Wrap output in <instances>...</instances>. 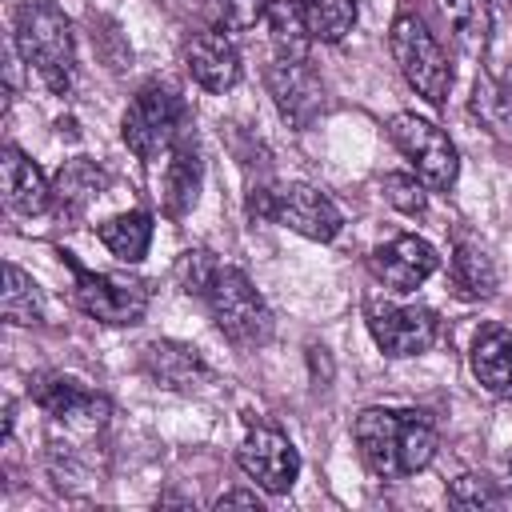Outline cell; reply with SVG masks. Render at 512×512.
I'll list each match as a JSON object with an SVG mask.
<instances>
[{"instance_id": "obj_1", "label": "cell", "mask_w": 512, "mask_h": 512, "mask_svg": "<svg viewBox=\"0 0 512 512\" xmlns=\"http://www.w3.org/2000/svg\"><path fill=\"white\" fill-rule=\"evenodd\" d=\"M352 436L364 468L380 480H404L428 468L440 444L432 416L420 408H364Z\"/></svg>"}, {"instance_id": "obj_2", "label": "cell", "mask_w": 512, "mask_h": 512, "mask_svg": "<svg viewBox=\"0 0 512 512\" xmlns=\"http://www.w3.org/2000/svg\"><path fill=\"white\" fill-rule=\"evenodd\" d=\"M12 36H16L20 60L52 92L64 96L76 76V40H72V24L60 12V4L56 0H20L16 16H12Z\"/></svg>"}, {"instance_id": "obj_3", "label": "cell", "mask_w": 512, "mask_h": 512, "mask_svg": "<svg viewBox=\"0 0 512 512\" xmlns=\"http://www.w3.org/2000/svg\"><path fill=\"white\" fill-rule=\"evenodd\" d=\"M120 136L140 160L168 156L188 136V104H184L180 88L168 80H148L124 108Z\"/></svg>"}, {"instance_id": "obj_4", "label": "cell", "mask_w": 512, "mask_h": 512, "mask_svg": "<svg viewBox=\"0 0 512 512\" xmlns=\"http://www.w3.org/2000/svg\"><path fill=\"white\" fill-rule=\"evenodd\" d=\"M204 304H208V312H212V320L228 344L252 352V348H264L272 340V308L264 304V296L256 292V284L240 268L220 264L208 292H204Z\"/></svg>"}, {"instance_id": "obj_5", "label": "cell", "mask_w": 512, "mask_h": 512, "mask_svg": "<svg viewBox=\"0 0 512 512\" xmlns=\"http://www.w3.org/2000/svg\"><path fill=\"white\" fill-rule=\"evenodd\" d=\"M64 264L72 268V300L84 316L100 320V324H140L148 304H152V284L132 276V272H92L84 264H76L72 252H60Z\"/></svg>"}, {"instance_id": "obj_6", "label": "cell", "mask_w": 512, "mask_h": 512, "mask_svg": "<svg viewBox=\"0 0 512 512\" xmlns=\"http://www.w3.org/2000/svg\"><path fill=\"white\" fill-rule=\"evenodd\" d=\"M388 48H392V60H396L400 76L408 80V88L416 96H424L432 108H440L452 88V64H448L440 40L428 32V24L412 12H400L392 20Z\"/></svg>"}, {"instance_id": "obj_7", "label": "cell", "mask_w": 512, "mask_h": 512, "mask_svg": "<svg viewBox=\"0 0 512 512\" xmlns=\"http://www.w3.org/2000/svg\"><path fill=\"white\" fill-rule=\"evenodd\" d=\"M248 212L272 224H284L308 240H336V232L344 228V212L336 208L332 196H324L312 184H284V188H260L248 200Z\"/></svg>"}, {"instance_id": "obj_8", "label": "cell", "mask_w": 512, "mask_h": 512, "mask_svg": "<svg viewBox=\"0 0 512 512\" xmlns=\"http://www.w3.org/2000/svg\"><path fill=\"white\" fill-rule=\"evenodd\" d=\"M388 136L392 144L408 156V164L416 168V176L432 188V192H448L460 176V152L448 140V132L416 112H396L388 120Z\"/></svg>"}, {"instance_id": "obj_9", "label": "cell", "mask_w": 512, "mask_h": 512, "mask_svg": "<svg viewBox=\"0 0 512 512\" xmlns=\"http://www.w3.org/2000/svg\"><path fill=\"white\" fill-rule=\"evenodd\" d=\"M368 332L384 356L404 360L436 344L440 320L432 308H420V304H368Z\"/></svg>"}, {"instance_id": "obj_10", "label": "cell", "mask_w": 512, "mask_h": 512, "mask_svg": "<svg viewBox=\"0 0 512 512\" xmlns=\"http://www.w3.org/2000/svg\"><path fill=\"white\" fill-rule=\"evenodd\" d=\"M264 84L292 128H308L324 112V84L308 56H276L264 72Z\"/></svg>"}, {"instance_id": "obj_11", "label": "cell", "mask_w": 512, "mask_h": 512, "mask_svg": "<svg viewBox=\"0 0 512 512\" xmlns=\"http://www.w3.org/2000/svg\"><path fill=\"white\" fill-rule=\"evenodd\" d=\"M28 396L36 408H44L52 420L60 424H76V428H96L108 420L112 404L108 396L84 388L76 376H64V372H36L28 380Z\"/></svg>"}, {"instance_id": "obj_12", "label": "cell", "mask_w": 512, "mask_h": 512, "mask_svg": "<svg viewBox=\"0 0 512 512\" xmlns=\"http://www.w3.org/2000/svg\"><path fill=\"white\" fill-rule=\"evenodd\" d=\"M236 464L244 468L248 480H256L272 496L288 492L300 476V452L276 428H252L236 448Z\"/></svg>"}, {"instance_id": "obj_13", "label": "cell", "mask_w": 512, "mask_h": 512, "mask_svg": "<svg viewBox=\"0 0 512 512\" xmlns=\"http://www.w3.org/2000/svg\"><path fill=\"white\" fill-rule=\"evenodd\" d=\"M440 268V256L428 240L420 236H392L372 252V272L392 288V292H416L432 272Z\"/></svg>"}, {"instance_id": "obj_14", "label": "cell", "mask_w": 512, "mask_h": 512, "mask_svg": "<svg viewBox=\"0 0 512 512\" xmlns=\"http://www.w3.org/2000/svg\"><path fill=\"white\" fill-rule=\"evenodd\" d=\"M188 76L208 92H232L240 84V52L228 40V32L204 28L184 44Z\"/></svg>"}, {"instance_id": "obj_15", "label": "cell", "mask_w": 512, "mask_h": 512, "mask_svg": "<svg viewBox=\"0 0 512 512\" xmlns=\"http://www.w3.org/2000/svg\"><path fill=\"white\" fill-rule=\"evenodd\" d=\"M108 172L88 160V156H76V160H64L60 172L52 176V212L64 220V224H76L104 192H108Z\"/></svg>"}, {"instance_id": "obj_16", "label": "cell", "mask_w": 512, "mask_h": 512, "mask_svg": "<svg viewBox=\"0 0 512 512\" xmlns=\"http://www.w3.org/2000/svg\"><path fill=\"white\" fill-rule=\"evenodd\" d=\"M0 180H4V204L16 216H40L52 208V180H44V172L16 144H4L0 152Z\"/></svg>"}, {"instance_id": "obj_17", "label": "cell", "mask_w": 512, "mask_h": 512, "mask_svg": "<svg viewBox=\"0 0 512 512\" xmlns=\"http://www.w3.org/2000/svg\"><path fill=\"white\" fill-rule=\"evenodd\" d=\"M144 372L164 384V388H176V392H192L208 380V364L204 356L192 348V344H180V340H152L144 344Z\"/></svg>"}, {"instance_id": "obj_18", "label": "cell", "mask_w": 512, "mask_h": 512, "mask_svg": "<svg viewBox=\"0 0 512 512\" xmlns=\"http://www.w3.org/2000/svg\"><path fill=\"white\" fill-rule=\"evenodd\" d=\"M472 376L484 392L512 400V328L488 324L472 340Z\"/></svg>"}, {"instance_id": "obj_19", "label": "cell", "mask_w": 512, "mask_h": 512, "mask_svg": "<svg viewBox=\"0 0 512 512\" xmlns=\"http://www.w3.org/2000/svg\"><path fill=\"white\" fill-rule=\"evenodd\" d=\"M200 180H204V160H200L196 144L184 136L168 152V168H164V212L168 216L192 212L196 208V196H200Z\"/></svg>"}, {"instance_id": "obj_20", "label": "cell", "mask_w": 512, "mask_h": 512, "mask_svg": "<svg viewBox=\"0 0 512 512\" xmlns=\"http://www.w3.org/2000/svg\"><path fill=\"white\" fill-rule=\"evenodd\" d=\"M432 8L440 12L448 36L456 40V48L464 56H480L488 48V36H492L488 0H432Z\"/></svg>"}, {"instance_id": "obj_21", "label": "cell", "mask_w": 512, "mask_h": 512, "mask_svg": "<svg viewBox=\"0 0 512 512\" xmlns=\"http://www.w3.org/2000/svg\"><path fill=\"white\" fill-rule=\"evenodd\" d=\"M100 244L124 260V264H140L148 256V244H152V216L148 212H120V216H108L100 228H96Z\"/></svg>"}, {"instance_id": "obj_22", "label": "cell", "mask_w": 512, "mask_h": 512, "mask_svg": "<svg viewBox=\"0 0 512 512\" xmlns=\"http://www.w3.org/2000/svg\"><path fill=\"white\" fill-rule=\"evenodd\" d=\"M448 268H452V288H456V296H464V300H488L492 292H496V264H492V256L480 248V244H468V240H460L456 244V252H452V260H448Z\"/></svg>"}, {"instance_id": "obj_23", "label": "cell", "mask_w": 512, "mask_h": 512, "mask_svg": "<svg viewBox=\"0 0 512 512\" xmlns=\"http://www.w3.org/2000/svg\"><path fill=\"white\" fill-rule=\"evenodd\" d=\"M264 20H268V32H272V44L280 56H308L312 28H308L304 0H268Z\"/></svg>"}, {"instance_id": "obj_24", "label": "cell", "mask_w": 512, "mask_h": 512, "mask_svg": "<svg viewBox=\"0 0 512 512\" xmlns=\"http://www.w3.org/2000/svg\"><path fill=\"white\" fill-rule=\"evenodd\" d=\"M0 312L8 324L16 328H28V324H40L44 320V296L36 288V280L16 268V264H4V296H0Z\"/></svg>"}, {"instance_id": "obj_25", "label": "cell", "mask_w": 512, "mask_h": 512, "mask_svg": "<svg viewBox=\"0 0 512 512\" xmlns=\"http://www.w3.org/2000/svg\"><path fill=\"white\" fill-rule=\"evenodd\" d=\"M304 12H308L312 40H324V44L344 40L356 24V0H304Z\"/></svg>"}, {"instance_id": "obj_26", "label": "cell", "mask_w": 512, "mask_h": 512, "mask_svg": "<svg viewBox=\"0 0 512 512\" xmlns=\"http://www.w3.org/2000/svg\"><path fill=\"white\" fill-rule=\"evenodd\" d=\"M472 112H476L492 132L512 136V88H504L500 80H492V76H476V88H472Z\"/></svg>"}, {"instance_id": "obj_27", "label": "cell", "mask_w": 512, "mask_h": 512, "mask_svg": "<svg viewBox=\"0 0 512 512\" xmlns=\"http://www.w3.org/2000/svg\"><path fill=\"white\" fill-rule=\"evenodd\" d=\"M264 4L268 0H200V12L216 32H248L264 20Z\"/></svg>"}, {"instance_id": "obj_28", "label": "cell", "mask_w": 512, "mask_h": 512, "mask_svg": "<svg viewBox=\"0 0 512 512\" xmlns=\"http://www.w3.org/2000/svg\"><path fill=\"white\" fill-rule=\"evenodd\" d=\"M216 268H220V264H216V256H212L208 248H192V252L180 256V264H176V280H180V288H184L188 296H200V300H204V292H208Z\"/></svg>"}, {"instance_id": "obj_29", "label": "cell", "mask_w": 512, "mask_h": 512, "mask_svg": "<svg viewBox=\"0 0 512 512\" xmlns=\"http://www.w3.org/2000/svg\"><path fill=\"white\" fill-rule=\"evenodd\" d=\"M448 500H452L456 508H492V504H496V488H492V480H484V476H460V480H452Z\"/></svg>"}, {"instance_id": "obj_30", "label": "cell", "mask_w": 512, "mask_h": 512, "mask_svg": "<svg viewBox=\"0 0 512 512\" xmlns=\"http://www.w3.org/2000/svg\"><path fill=\"white\" fill-rule=\"evenodd\" d=\"M384 196L400 212H424V180L416 176H396V172L384 176Z\"/></svg>"}, {"instance_id": "obj_31", "label": "cell", "mask_w": 512, "mask_h": 512, "mask_svg": "<svg viewBox=\"0 0 512 512\" xmlns=\"http://www.w3.org/2000/svg\"><path fill=\"white\" fill-rule=\"evenodd\" d=\"M216 508H260V496H256V492L236 488V492H224V496L216 500Z\"/></svg>"}]
</instances>
